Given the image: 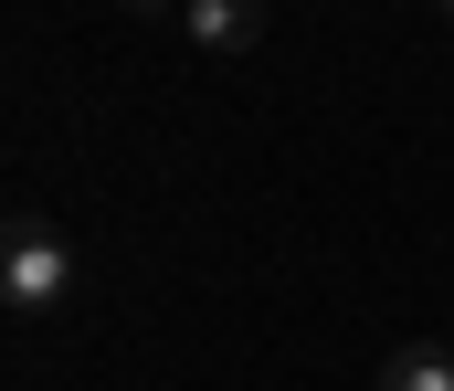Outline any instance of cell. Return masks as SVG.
I'll list each match as a JSON object with an SVG mask.
<instances>
[{
  "mask_svg": "<svg viewBox=\"0 0 454 391\" xmlns=\"http://www.w3.org/2000/svg\"><path fill=\"white\" fill-rule=\"evenodd\" d=\"M380 391H454V339H402L380 360Z\"/></svg>",
  "mask_w": 454,
  "mask_h": 391,
  "instance_id": "3957f363",
  "label": "cell"
},
{
  "mask_svg": "<svg viewBox=\"0 0 454 391\" xmlns=\"http://www.w3.org/2000/svg\"><path fill=\"white\" fill-rule=\"evenodd\" d=\"M444 21H454V0H444Z\"/></svg>",
  "mask_w": 454,
  "mask_h": 391,
  "instance_id": "5b68a950",
  "label": "cell"
},
{
  "mask_svg": "<svg viewBox=\"0 0 454 391\" xmlns=\"http://www.w3.org/2000/svg\"><path fill=\"white\" fill-rule=\"evenodd\" d=\"M64 285H74V244L43 212H11V233H0V296L21 317H43V307H64Z\"/></svg>",
  "mask_w": 454,
  "mask_h": 391,
  "instance_id": "6da1fadb",
  "label": "cell"
},
{
  "mask_svg": "<svg viewBox=\"0 0 454 391\" xmlns=\"http://www.w3.org/2000/svg\"><path fill=\"white\" fill-rule=\"evenodd\" d=\"M180 21H191L201 53H254V43H264V0H191Z\"/></svg>",
  "mask_w": 454,
  "mask_h": 391,
  "instance_id": "7a4b0ae2",
  "label": "cell"
},
{
  "mask_svg": "<svg viewBox=\"0 0 454 391\" xmlns=\"http://www.w3.org/2000/svg\"><path fill=\"white\" fill-rule=\"evenodd\" d=\"M116 11H191V0H116Z\"/></svg>",
  "mask_w": 454,
  "mask_h": 391,
  "instance_id": "277c9868",
  "label": "cell"
}]
</instances>
